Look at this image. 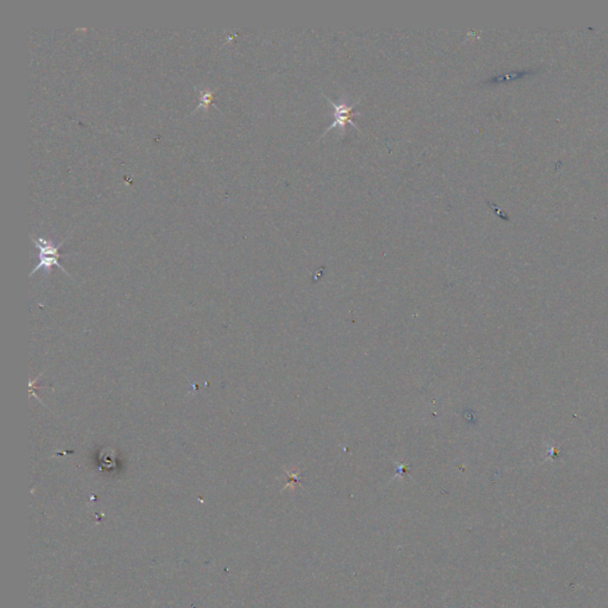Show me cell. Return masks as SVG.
<instances>
[{"instance_id":"obj_1","label":"cell","mask_w":608,"mask_h":608,"mask_svg":"<svg viewBox=\"0 0 608 608\" xmlns=\"http://www.w3.org/2000/svg\"><path fill=\"white\" fill-rule=\"evenodd\" d=\"M31 240L35 244L37 250L40 251V253H38L40 262L37 264L36 267L30 272V276H32V274L40 270V269H44L47 272H49V271L52 270V267H60L64 274H68L66 269L59 262V258L62 257L59 250L64 245V240L57 244V245L54 242H52V240L42 238V237H34V235H31Z\"/></svg>"},{"instance_id":"obj_2","label":"cell","mask_w":608,"mask_h":608,"mask_svg":"<svg viewBox=\"0 0 608 608\" xmlns=\"http://www.w3.org/2000/svg\"><path fill=\"white\" fill-rule=\"evenodd\" d=\"M325 98L329 101L333 108H334V121L326 128V131L323 132L322 135H326L327 132L335 128L340 130L342 133H345V128H346L347 124H350L353 128L359 130L358 125L354 121L353 118L355 116H360V112L354 111L360 100H358L355 104L348 105L347 103H334L333 100L329 99L327 96H325Z\"/></svg>"},{"instance_id":"obj_3","label":"cell","mask_w":608,"mask_h":608,"mask_svg":"<svg viewBox=\"0 0 608 608\" xmlns=\"http://www.w3.org/2000/svg\"><path fill=\"white\" fill-rule=\"evenodd\" d=\"M213 98H214V91H209V89L200 91V104L198 106V110H200V108L207 110L209 107V105L212 104V101H213Z\"/></svg>"},{"instance_id":"obj_4","label":"cell","mask_w":608,"mask_h":608,"mask_svg":"<svg viewBox=\"0 0 608 608\" xmlns=\"http://www.w3.org/2000/svg\"><path fill=\"white\" fill-rule=\"evenodd\" d=\"M529 73L531 72L511 73V74H506V75L496 76V77L487 80L486 82H491V84H493V82H503V81H507V80L521 77V76L526 75V74H529Z\"/></svg>"}]
</instances>
